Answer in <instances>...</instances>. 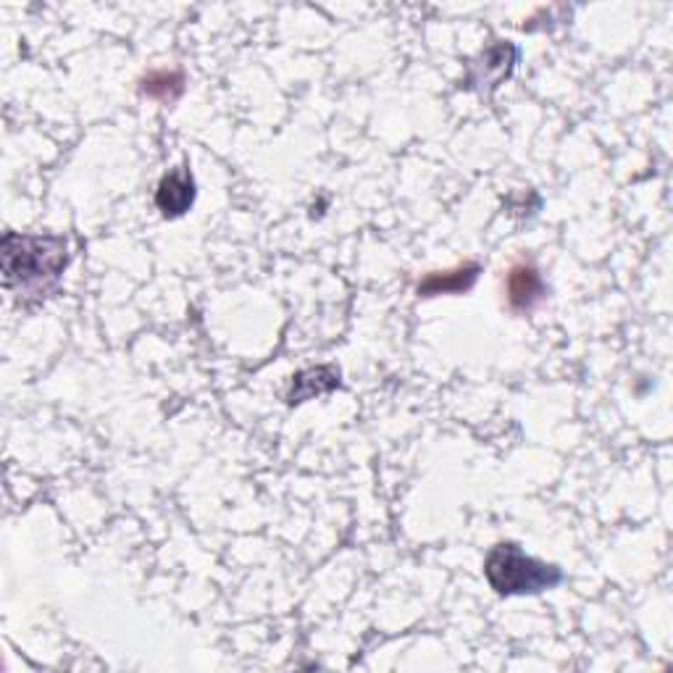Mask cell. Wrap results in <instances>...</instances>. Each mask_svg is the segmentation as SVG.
<instances>
[{"instance_id": "cell-1", "label": "cell", "mask_w": 673, "mask_h": 673, "mask_svg": "<svg viewBox=\"0 0 673 673\" xmlns=\"http://www.w3.org/2000/svg\"><path fill=\"white\" fill-rule=\"evenodd\" d=\"M3 282L22 298H45L61 282L69 264V245L54 234H14L3 237Z\"/></svg>"}, {"instance_id": "cell-2", "label": "cell", "mask_w": 673, "mask_h": 673, "mask_svg": "<svg viewBox=\"0 0 673 673\" xmlns=\"http://www.w3.org/2000/svg\"><path fill=\"white\" fill-rule=\"evenodd\" d=\"M485 573L489 587L502 597L513 594H539L560 584L564 573L558 566L542 564L537 558H529L515 542H500L489 550L485 560Z\"/></svg>"}, {"instance_id": "cell-3", "label": "cell", "mask_w": 673, "mask_h": 673, "mask_svg": "<svg viewBox=\"0 0 673 673\" xmlns=\"http://www.w3.org/2000/svg\"><path fill=\"white\" fill-rule=\"evenodd\" d=\"M515 67V48L511 43H495L489 45L481 56H476L468 63V80L466 88L479 90V93H495L502 80L511 77Z\"/></svg>"}, {"instance_id": "cell-4", "label": "cell", "mask_w": 673, "mask_h": 673, "mask_svg": "<svg viewBox=\"0 0 673 673\" xmlns=\"http://www.w3.org/2000/svg\"><path fill=\"white\" fill-rule=\"evenodd\" d=\"M195 202V179L189 169H174L159 182L155 189V206L166 219H179Z\"/></svg>"}, {"instance_id": "cell-5", "label": "cell", "mask_w": 673, "mask_h": 673, "mask_svg": "<svg viewBox=\"0 0 673 673\" xmlns=\"http://www.w3.org/2000/svg\"><path fill=\"white\" fill-rule=\"evenodd\" d=\"M479 266L466 264L459 269L450 271H431L421 279L416 287V292L421 298H437V295H459V292L472 290L476 277H479Z\"/></svg>"}, {"instance_id": "cell-6", "label": "cell", "mask_w": 673, "mask_h": 673, "mask_svg": "<svg viewBox=\"0 0 673 673\" xmlns=\"http://www.w3.org/2000/svg\"><path fill=\"white\" fill-rule=\"evenodd\" d=\"M508 303H511L513 311H532L534 305L542 300V292H545V287H542V277L539 271L534 269L532 264H515L511 271H508Z\"/></svg>"}, {"instance_id": "cell-7", "label": "cell", "mask_w": 673, "mask_h": 673, "mask_svg": "<svg viewBox=\"0 0 673 673\" xmlns=\"http://www.w3.org/2000/svg\"><path fill=\"white\" fill-rule=\"evenodd\" d=\"M339 387V369L335 365H316V369H305L292 379V390L287 395V403L300 405L313 397L326 395V392Z\"/></svg>"}, {"instance_id": "cell-8", "label": "cell", "mask_w": 673, "mask_h": 673, "mask_svg": "<svg viewBox=\"0 0 673 673\" xmlns=\"http://www.w3.org/2000/svg\"><path fill=\"white\" fill-rule=\"evenodd\" d=\"M140 90L142 95L155 97V101L174 103L185 90V77L182 71H150L148 77H142Z\"/></svg>"}]
</instances>
